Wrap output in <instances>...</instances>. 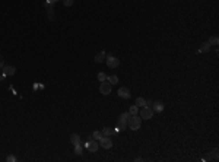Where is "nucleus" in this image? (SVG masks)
I'll return each instance as SVG.
<instances>
[{
    "mask_svg": "<svg viewBox=\"0 0 219 162\" xmlns=\"http://www.w3.org/2000/svg\"><path fill=\"white\" fill-rule=\"evenodd\" d=\"M136 105H137V107H145V105H146V101H145L143 98L139 97V98L136 99Z\"/></svg>",
    "mask_w": 219,
    "mask_h": 162,
    "instance_id": "obj_19",
    "label": "nucleus"
},
{
    "mask_svg": "<svg viewBox=\"0 0 219 162\" xmlns=\"http://www.w3.org/2000/svg\"><path fill=\"white\" fill-rule=\"evenodd\" d=\"M63 5L69 8V6H72V5H73V0H63Z\"/></svg>",
    "mask_w": 219,
    "mask_h": 162,
    "instance_id": "obj_22",
    "label": "nucleus"
},
{
    "mask_svg": "<svg viewBox=\"0 0 219 162\" xmlns=\"http://www.w3.org/2000/svg\"><path fill=\"white\" fill-rule=\"evenodd\" d=\"M212 155H213V159L216 161V159H218V149H216V148L212 150Z\"/></svg>",
    "mask_w": 219,
    "mask_h": 162,
    "instance_id": "obj_24",
    "label": "nucleus"
},
{
    "mask_svg": "<svg viewBox=\"0 0 219 162\" xmlns=\"http://www.w3.org/2000/svg\"><path fill=\"white\" fill-rule=\"evenodd\" d=\"M3 66H5V57H3L2 54H0V70L3 69Z\"/></svg>",
    "mask_w": 219,
    "mask_h": 162,
    "instance_id": "obj_23",
    "label": "nucleus"
},
{
    "mask_svg": "<svg viewBox=\"0 0 219 162\" xmlns=\"http://www.w3.org/2000/svg\"><path fill=\"white\" fill-rule=\"evenodd\" d=\"M154 117V110L151 107H142V111H140V118L142 120H151Z\"/></svg>",
    "mask_w": 219,
    "mask_h": 162,
    "instance_id": "obj_3",
    "label": "nucleus"
},
{
    "mask_svg": "<svg viewBox=\"0 0 219 162\" xmlns=\"http://www.w3.org/2000/svg\"><path fill=\"white\" fill-rule=\"evenodd\" d=\"M117 94H118V97H120V98H124V99H129V98H130V95H132V94H130V91H129L127 88H120Z\"/></svg>",
    "mask_w": 219,
    "mask_h": 162,
    "instance_id": "obj_9",
    "label": "nucleus"
},
{
    "mask_svg": "<svg viewBox=\"0 0 219 162\" xmlns=\"http://www.w3.org/2000/svg\"><path fill=\"white\" fill-rule=\"evenodd\" d=\"M111 86L113 85H110L107 80H104V82H101V85H99V92L102 95H110L111 94Z\"/></svg>",
    "mask_w": 219,
    "mask_h": 162,
    "instance_id": "obj_5",
    "label": "nucleus"
},
{
    "mask_svg": "<svg viewBox=\"0 0 219 162\" xmlns=\"http://www.w3.org/2000/svg\"><path fill=\"white\" fill-rule=\"evenodd\" d=\"M6 159H8V161H9V162H15V161H16V158H15V156H13V155H9V156H8V158H6Z\"/></svg>",
    "mask_w": 219,
    "mask_h": 162,
    "instance_id": "obj_25",
    "label": "nucleus"
},
{
    "mask_svg": "<svg viewBox=\"0 0 219 162\" xmlns=\"http://www.w3.org/2000/svg\"><path fill=\"white\" fill-rule=\"evenodd\" d=\"M2 70H3V74H5V76H13V74L16 73V69H15L13 66H6V64H5Z\"/></svg>",
    "mask_w": 219,
    "mask_h": 162,
    "instance_id": "obj_8",
    "label": "nucleus"
},
{
    "mask_svg": "<svg viewBox=\"0 0 219 162\" xmlns=\"http://www.w3.org/2000/svg\"><path fill=\"white\" fill-rule=\"evenodd\" d=\"M86 149H88V152H96L98 150V143L95 142V139H88V142H86Z\"/></svg>",
    "mask_w": 219,
    "mask_h": 162,
    "instance_id": "obj_7",
    "label": "nucleus"
},
{
    "mask_svg": "<svg viewBox=\"0 0 219 162\" xmlns=\"http://www.w3.org/2000/svg\"><path fill=\"white\" fill-rule=\"evenodd\" d=\"M92 137H94L95 140H99V139L102 137V133H101V132H94V134H92Z\"/></svg>",
    "mask_w": 219,
    "mask_h": 162,
    "instance_id": "obj_21",
    "label": "nucleus"
},
{
    "mask_svg": "<svg viewBox=\"0 0 219 162\" xmlns=\"http://www.w3.org/2000/svg\"><path fill=\"white\" fill-rule=\"evenodd\" d=\"M137 111H139V107H137V105H132L130 110H129V114H130V115H136Z\"/></svg>",
    "mask_w": 219,
    "mask_h": 162,
    "instance_id": "obj_17",
    "label": "nucleus"
},
{
    "mask_svg": "<svg viewBox=\"0 0 219 162\" xmlns=\"http://www.w3.org/2000/svg\"><path fill=\"white\" fill-rule=\"evenodd\" d=\"M96 77H98L99 82H104V80H107V74H105V73H102V72H101V73H98V76H96Z\"/></svg>",
    "mask_w": 219,
    "mask_h": 162,
    "instance_id": "obj_20",
    "label": "nucleus"
},
{
    "mask_svg": "<svg viewBox=\"0 0 219 162\" xmlns=\"http://www.w3.org/2000/svg\"><path fill=\"white\" fill-rule=\"evenodd\" d=\"M210 45H218V43H219V38L216 37V35H213V37H210L209 38V41H207Z\"/></svg>",
    "mask_w": 219,
    "mask_h": 162,
    "instance_id": "obj_16",
    "label": "nucleus"
},
{
    "mask_svg": "<svg viewBox=\"0 0 219 162\" xmlns=\"http://www.w3.org/2000/svg\"><path fill=\"white\" fill-rule=\"evenodd\" d=\"M47 2H50V3H57L59 0H47Z\"/></svg>",
    "mask_w": 219,
    "mask_h": 162,
    "instance_id": "obj_26",
    "label": "nucleus"
},
{
    "mask_svg": "<svg viewBox=\"0 0 219 162\" xmlns=\"http://www.w3.org/2000/svg\"><path fill=\"white\" fill-rule=\"evenodd\" d=\"M152 110L156 111V112H161V111H164V104L161 101H156V102L152 104Z\"/></svg>",
    "mask_w": 219,
    "mask_h": 162,
    "instance_id": "obj_10",
    "label": "nucleus"
},
{
    "mask_svg": "<svg viewBox=\"0 0 219 162\" xmlns=\"http://www.w3.org/2000/svg\"><path fill=\"white\" fill-rule=\"evenodd\" d=\"M105 57H107L105 51H99V53L95 56V63H102V61H105Z\"/></svg>",
    "mask_w": 219,
    "mask_h": 162,
    "instance_id": "obj_11",
    "label": "nucleus"
},
{
    "mask_svg": "<svg viewBox=\"0 0 219 162\" xmlns=\"http://www.w3.org/2000/svg\"><path fill=\"white\" fill-rule=\"evenodd\" d=\"M210 44L209 43H205V44H202L200 47H199V50H197V53H207L209 50H210Z\"/></svg>",
    "mask_w": 219,
    "mask_h": 162,
    "instance_id": "obj_14",
    "label": "nucleus"
},
{
    "mask_svg": "<svg viewBox=\"0 0 219 162\" xmlns=\"http://www.w3.org/2000/svg\"><path fill=\"white\" fill-rule=\"evenodd\" d=\"M70 143H72L73 146H76V145H81L82 142H81V137H79L78 134H72V136H70Z\"/></svg>",
    "mask_w": 219,
    "mask_h": 162,
    "instance_id": "obj_13",
    "label": "nucleus"
},
{
    "mask_svg": "<svg viewBox=\"0 0 219 162\" xmlns=\"http://www.w3.org/2000/svg\"><path fill=\"white\" fill-rule=\"evenodd\" d=\"M140 123H142V118L136 114V115H130V117H129L127 126H129L133 132H136V130H139V129H140Z\"/></svg>",
    "mask_w": 219,
    "mask_h": 162,
    "instance_id": "obj_1",
    "label": "nucleus"
},
{
    "mask_svg": "<svg viewBox=\"0 0 219 162\" xmlns=\"http://www.w3.org/2000/svg\"><path fill=\"white\" fill-rule=\"evenodd\" d=\"M102 136H107V137H110V136H113L114 133H116V130L114 129H111V127H105V129H102Z\"/></svg>",
    "mask_w": 219,
    "mask_h": 162,
    "instance_id": "obj_12",
    "label": "nucleus"
},
{
    "mask_svg": "<svg viewBox=\"0 0 219 162\" xmlns=\"http://www.w3.org/2000/svg\"><path fill=\"white\" fill-rule=\"evenodd\" d=\"M105 63H107V66H108L110 69H116V67H118L120 60H118L117 57H114V56H107V57H105Z\"/></svg>",
    "mask_w": 219,
    "mask_h": 162,
    "instance_id": "obj_4",
    "label": "nucleus"
},
{
    "mask_svg": "<svg viewBox=\"0 0 219 162\" xmlns=\"http://www.w3.org/2000/svg\"><path fill=\"white\" fill-rule=\"evenodd\" d=\"M75 153H76V155H82V153H83V148H82V143H81V145H76V146H75Z\"/></svg>",
    "mask_w": 219,
    "mask_h": 162,
    "instance_id": "obj_18",
    "label": "nucleus"
},
{
    "mask_svg": "<svg viewBox=\"0 0 219 162\" xmlns=\"http://www.w3.org/2000/svg\"><path fill=\"white\" fill-rule=\"evenodd\" d=\"M107 82H108L110 85H117V83H118V77H117L116 74H113V76H107Z\"/></svg>",
    "mask_w": 219,
    "mask_h": 162,
    "instance_id": "obj_15",
    "label": "nucleus"
},
{
    "mask_svg": "<svg viewBox=\"0 0 219 162\" xmlns=\"http://www.w3.org/2000/svg\"><path fill=\"white\" fill-rule=\"evenodd\" d=\"M99 145H101L104 149H111V148H113V142L110 140V137H107V136H102V137L99 139Z\"/></svg>",
    "mask_w": 219,
    "mask_h": 162,
    "instance_id": "obj_6",
    "label": "nucleus"
},
{
    "mask_svg": "<svg viewBox=\"0 0 219 162\" xmlns=\"http://www.w3.org/2000/svg\"><path fill=\"white\" fill-rule=\"evenodd\" d=\"M129 117H130L129 112H123V114L118 117V120H117V130H124V129H127Z\"/></svg>",
    "mask_w": 219,
    "mask_h": 162,
    "instance_id": "obj_2",
    "label": "nucleus"
}]
</instances>
